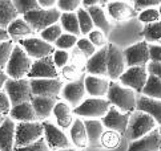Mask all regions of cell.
Wrapping results in <instances>:
<instances>
[{"instance_id":"1","label":"cell","mask_w":161,"mask_h":151,"mask_svg":"<svg viewBox=\"0 0 161 151\" xmlns=\"http://www.w3.org/2000/svg\"><path fill=\"white\" fill-rule=\"evenodd\" d=\"M136 94L132 89L124 88L116 81L109 82V89L107 93V101L119 112L133 113L136 110Z\"/></svg>"},{"instance_id":"2","label":"cell","mask_w":161,"mask_h":151,"mask_svg":"<svg viewBox=\"0 0 161 151\" xmlns=\"http://www.w3.org/2000/svg\"><path fill=\"white\" fill-rule=\"evenodd\" d=\"M154 129H156V122H154V119L151 115L135 110L129 117V122H128V126H126L124 135L130 142H133L136 139L145 137Z\"/></svg>"},{"instance_id":"3","label":"cell","mask_w":161,"mask_h":151,"mask_svg":"<svg viewBox=\"0 0 161 151\" xmlns=\"http://www.w3.org/2000/svg\"><path fill=\"white\" fill-rule=\"evenodd\" d=\"M32 66V59L27 56V53L23 50L18 44H15L11 57L5 66V74L11 80H21L27 78V74L30 73V69Z\"/></svg>"},{"instance_id":"4","label":"cell","mask_w":161,"mask_h":151,"mask_svg":"<svg viewBox=\"0 0 161 151\" xmlns=\"http://www.w3.org/2000/svg\"><path fill=\"white\" fill-rule=\"evenodd\" d=\"M60 16L61 12L57 8H52V9L37 8L35 11L25 13L23 16V19L35 32H42L47 29L48 27L57 24V21L60 20Z\"/></svg>"},{"instance_id":"5","label":"cell","mask_w":161,"mask_h":151,"mask_svg":"<svg viewBox=\"0 0 161 151\" xmlns=\"http://www.w3.org/2000/svg\"><path fill=\"white\" fill-rule=\"evenodd\" d=\"M44 137L42 122H20L15 130V147L30 146Z\"/></svg>"},{"instance_id":"6","label":"cell","mask_w":161,"mask_h":151,"mask_svg":"<svg viewBox=\"0 0 161 151\" xmlns=\"http://www.w3.org/2000/svg\"><path fill=\"white\" fill-rule=\"evenodd\" d=\"M4 91L8 96L11 107L24 102H31L33 97L31 91V84L28 78H21V80L8 78L4 85Z\"/></svg>"},{"instance_id":"7","label":"cell","mask_w":161,"mask_h":151,"mask_svg":"<svg viewBox=\"0 0 161 151\" xmlns=\"http://www.w3.org/2000/svg\"><path fill=\"white\" fill-rule=\"evenodd\" d=\"M111 103H109L105 98H87L84 100L77 107L73 109V112L79 117H87L88 119H97L103 118L111 109Z\"/></svg>"},{"instance_id":"8","label":"cell","mask_w":161,"mask_h":151,"mask_svg":"<svg viewBox=\"0 0 161 151\" xmlns=\"http://www.w3.org/2000/svg\"><path fill=\"white\" fill-rule=\"evenodd\" d=\"M18 45L27 53L30 59L33 60H42L44 57L52 56L55 48L53 45L45 43L44 40L37 37H30V39H21L18 41Z\"/></svg>"},{"instance_id":"9","label":"cell","mask_w":161,"mask_h":151,"mask_svg":"<svg viewBox=\"0 0 161 151\" xmlns=\"http://www.w3.org/2000/svg\"><path fill=\"white\" fill-rule=\"evenodd\" d=\"M28 80H59V70L55 66L52 56L44 57L42 60L32 62L30 73L27 74Z\"/></svg>"},{"instance_id":"10","label":"cell","mask_w":161,"mask_h":151,"mask_svg":"<svg viewBox=\"0 0 161 151\" xmlns=\"http://www.w3.org/2000/svg\"><path fill=\"white\" fill-rule=\"evenodd\" d=\"M147 80H148V72L145 66H135L125 69V72L119 78L121 86L139 93L142 91V88L145 85Z\"/></svg>"},{"instance_id":"11","label":"cell","mask_w":161,"mask_h":151,"mask_svg":"<svg viewBox=\"0 0 161 151\" xmlns=\"http://www.w3.org/2000/svg\"><path fill=\"white\" fill-rule=\"evenodd\" d=\"M125 60L123 50L114 44H108V56H107V73L112 81L120 78L125 72Z\"/></svg>"},{"instance_id":"12","label":"cell","mask_w":161,"mask_h":151,"mask_svg":"<svg viewBox=\"0 0 161 151\" xmlns=\"http://www.w3.org/2000/svg\"><path fill=\"white\" fill-rule=\"evenodd\" d=\"M125 65L128 68L135 66H147L149 62V49L147 41H140L135 45L128 46L125 50H123Z\"/></svg>"},{"instance_id":"13","label":"cell","mask_w":161,"mask_h":151,"mask_svg":"<svg viewBox=\"0 0 161 151\" xmlns=\"http://www.w3.org/2000/svg\"><path fill=\"white\" fill-rule=\"evenodd\" d=\"M43 127H44V139L47 142V146L49 150H65L69 148V139L63 133L59 127L51 123L48 121H43Z\"/></svg>"},{"instance_id":"14","label":"cell","mask_w":161,"mask_h":151,"mask_svg":"<svg viewBox=\"0 0 161 151\" xmlns=\"http://www.w3.org/2000/svg\"><path fill=\"white\" fill-rule=\"evenodd\" d=\"M33 97L57 98L63 89V81L59 80H30Z\"/></svg>"},{"instance_id":"15","label":"cell","mask_w":161,"mask_h":151,"mask_svg":"<svg viewBox=\"0 0 161 151\" xmlns=\"http://www.w3.org/2000/svg\"><path fill=\"white\" fill-rule=\"evenodd\" d=\"M130 114L132 113H121L114 106H111V109L108 110V113L101 118V123L104 127H107L108 130L123 135V134H125Z\"/></svg>"},{"instance_id":"16","label":"cell","mask_w":161,"mask_h":151,"mask_svg":"<svg viewBox=\"0 0 161 151\" xmlns=\"http://www.w3.org/2000/svg\"><path fill=\"white\" fill-rule=\"evenodd\" d=\"M84 77L85 76L73 81V82H68L67 85H63V89H61L63 98L75 107H77L81 103L85 93H87L85 91V85H84Z\"/></svg>"},{"instance_id":"17","label":"cell","mask_w":161,"mask_h":151,"mask_svg":"<svg viewBox=\"0 0 161 151\" xmlns=\"http://www.w3.org/2000/svg\"><path fill=\"white\" fill-rule=\"evenodd\" d=\"M107 56H108V45L97 49L96 53L89 57L85 65V70L91 76H97V77H104L108 76L107 73Z\"/></svg>"},{"instance_id":"18","label":"cell","mask_w":161,"mask_h":151,"mask_svg":"<svg viewBox=\"0 0 161 151\" xmlns=\"http://www.w3.org/2000/svg\"><path fill=\"white\" fill-rule=\"evenodd\" d=\"M84 85H85V91L92 98L107 97V93L109 89V81L107 78L87 74L84 77Z\"/></svg>"},{"instance_id":"19","label":"cell","mask_w":161,"mask_h":151,"mask_svg":"<svg viewBox=\"0 0 161 151\" xmlns=\"http://www.w3.org/2000/svg\"><path fill=\"white\" fill-rule=\"evenodd\" d=\"M136 110L142 112L154 119L156 125H160L161 127V101L148 98L145 96H140L136 100Z\"/></svg>"},{"instance_id":"20","label":"cell","mask_w":161,"mask_h":151,"mask_svg":"<svg viewBox=\"0 0 161 151\" xmlns=\"http://www.w3.org/2000/svg\"><path fill=\"white\" fill-rule=\"evenodd\" d=\"M128 151H160V133L154 129L145 137L130 142Z\"/></svg>"},{"instance_id":"21","label":"cell","mask_w":161,"mask_h":151,"mask_svg":"<svg viewBox=\"0 0 161 151\" xmlns=\"http://www.w3.org/2000/svg\"><path fill=\"white\" fill-rule=\"evenodd\" d=\"M15 121L5 117L0 126V151H14L15 147Z\"/></svg>"},{"instance_id":"22","label":"cell","mask_w":161,"mask_h":151,"mask_svg":"<svg viewBox=\"0 0 161 151\" xmlns=\"http://www.w3.org/2000/svg\"><path fill=\"white\" fill-rule=\"evenodd\" d=\"M107 8H108V12L111 15V17H113L117 21L129 20L132 17H135L137 13L135 8L125 2H108Z\"/></svg>"},{"instance_id":"23","label":"cell","mask_w":161,"mask_h":151,"mask_svg":"<svg viewBox=\"0 0 161 151\" xmlns=\"http://www.w3.org/2000/svg\"><path fill=\"white\" fill-rule=\"evenodd\" d=\"M9 117L12 121L19 122H39V118L33 110L31 102H24L20 105L12 106L9 110Z\"/></svg>"},{"instance_id":"24","label":"cell","mask_w":161,"mask_h":151,"mask_svg":"<svg viewBox=\"0 0 161 151\" xmlns=\"http://www.w3.org/2000/svg\"><path fill=\"white\" fill-rule=\"evenodd\" d=\"M56 103H57V98H49V97H32L31 100V105L39 119L48 118L51 113L53 112Z\"/></svg>"},{"instance_id":"25","label":"cell","mask_w":161,"mask_h":151,"mask_svg":"<svg viewBox=\"0 0 161 151\" xmlns=\"http://www.w3.org/2000/svg\"><path fill=\"white\" fill-rule=\"evenodd\" d=\"M7 33H8V36H9V39L12 40V41L14 40L19 41V40L24 39V37L27 39V36H32V34L35 33V31H33L32 28L27 24L23 17H18V19L14 20L8 25Z\"/></svg>"},{"instance_id":"26","label":"cell","mask_w":161,"mask_h":151,"mask_svg":"<svg viewBox=\"0 0 161 151\" xmlns=\"http://www.w3.org/2000/svg\"><path fill=\"white\" fill-rule=\"evenodd\" d=\"M88 137V144L97 147L101 144V137L104 134V126L99 119H87L83 121Z\"/></svg>"},{"instance_id":"27","label":"cell","mask_w":161,"mask_h":151,"mask_svg":"<svg viewBox=\"0 0 161 151\" xmlns=\"http://www.w3.org/2000/svg\"><path fill=\"white\" fill-rule=\"evenodd\" d=\"M71 141L76 147L79 148H84L88 146V137H87V131H85V126L84 122L77 118L73 119L72 126H71Z\"/></svg>"},{"instance_id":"28","label":"cell","mask_w":161,"mask_h":151,"mask_svg":"<svg viewBox=\"0 0 161 151\" xmlns=\"http://www.w3.org/2000/svg\"><path fill=\"white\" fill-rule=\"evenodd\" d=\"M52 113L57 121V125H59L61 129H68V127L72 126V122H73L72 110L67 102H57L53 107Z\"/></svg>"},{"instance_id":"29","label":"cell","mask_w":161,"mask_h":151,"mask_svg":"<svg viewBox=\"0 0 161 151\" xmlns=\"http://www.w3.org/2000/svg\"><path fill=\"white\" fill-rule=\"evenodd\" d=\"M87 11L92 19V23H93V27L99 28V31H101L107 37L111 33V24H109L103 7H91Z\"/></svg>"},{"instance_id":"30","label":"cell","mask_w":161,"mask_h":151,"mask_svg":"<svg viewBox=\"0 0 161 151\" xmlns=\"http://www.w3.org/2000/svg\"><path fill=\"white\" fill-rule=\"evenodd\" d=\"M19 17L11 0H0V28L7 29L8 25Z\"/></svg>"},{"instance_id":"31","label":"cell","mask_w":161,"mask_h":151,"mask_svg":"<svg viewBox=\"0 0 161 151\" xmlns=\"http://www.w3.org/2000/svg\"><path fill=\"white\" fill-rule=\"evenodd\" d=\"M60 23H61V25H60L61 29H64L65 33L72 34V36H76V37H79L80 34H81L80 33L76 12H73V13H61Z\"/></svg>"},{"instance_id":"32","label":"cell","mask_w":161,"mask_h":151,"mask_svg":"<svg viewBox=\"0 0 161 151\" xmlns=\"http://www.w3.org/2000/svg\"><path fill=\"white\" fill-rule=\"evenodd\" d=\"M141 96H145L148 98L161 101V80H158L154 76L148 74V80L142 88Z\"/></svg>"},{"instance_id":"33","label":"cell","mask_w":161,"mask_h":151,"mask_svg":"<svg viewBox=\"0 0 161 151\" xmlns=\"http://www.w3.org/2000/svg\"><path fill=\"white\" fill-rule=\"evenodd\" d=\"M76 15H77L80 33L84 34V36H87V34H89L92 31H93V23H92V19L88 13V11L83 7H80L76 11Z\"/></svg>"},{"instance_id":"34","label":"cell","mask_w":161,"mask_h":151,"mask_svg":"<svg viewBox=\"0 0 161 151\" xmlns=\"http://www.w3.org/2000/svg\"><path fill=\"white\" fill-rule=\"evenodd\" d=\"M142 36L145 39V41L148 43H154L161 40V20L152 23V24H147L145 28L142 31Z\"/></svg>"},{"instance_id":"35","label":"cell","mask_w":161,"mask_h":151,"mask_svg":"<svg viewBox=\"0 0 161 151\" xmlns=\"http://www.w3.org/2000/svg\"><path fill=\"white\" fill-rule=\"evenodd\" d=\"M61 34H63L61 27L59 24H53V25L48 27L47 29L40 32V37H42V40H44L45 43L52 45V44H55L57 41V39H59Z\"/></svg>"},{"instance_id":"36","label":"cell","mask_w":161,"mask_h":151,"mask_svg":"<svg viewBox=\"0 0 161 151\" xmlns=\"http://www.w3.org/2000/svg\"><path fill=\"white\" fill-rule=\"evenodd\" d=\"M14 7L16 9V12H18V15H23V16L28 12H31V11L40 8L37 0H15Z\"/></svg>"},{"instance_id":"37","label":"cell","mask_w":161,"mask_h":151,"mask_svg":"<svg viewBox=\"0 0 161 151\" xmlns=\"http://www.w3.org/2000/svg\"><path fill=\"white\" fill-rule=\"evenodd\" d=\"M14 46L15 45H14L12 40L0 43V70H3V69L7 66V62L11 57V53H12Z\"/></svg>"},{"instance_id":"38","label":"cell","mask_w":161,"mask_h":151,"mask_svg":"<svg viewBox=\"0 0 161 151\" xmlns=\"http://www.w3.org/2000/svg\"><path fill=\"white\" fill-rule=\"evenodd\" d=\"M77 41H79V39L76 36H72V34H68V33H63L61 36L57 39L55 45L60 50H65V49H72L73 46H76Z\"/></svg>"},{"instance_id":"39","label":"cell","mask_w":161,"mask_h":151,"mask_svg":"<svg viewBox=\"0 0 161 151\" xmlns=\"http://www.w3.org/2000/svg\"><path fill=\"white\" fill-rule=\"evenodd\" d=\"M101 144L107 148H116L120 144V134L114 131H107L101 137Z\"/></svg>"},{"instance_id":"40","label":"cell","mask_w":161,"mask_h":151,"mask_svg":"<svg viewBox=\"0 0 161 151\" xmlns=\"http://www.w3.org/2000/svg\"><path fill=\"white\" fill-rule=\"evenodd\" d=\"M57 9L63 11V13H73L75 11H77L81 5L80 0H59L57 2Z\"/></svg>"},{"instance_id":"41","label":"cell","mask_w":161,"mask_h":151,"mask_svg":"<svg viewBox=\"0 0 161 151\" xmlns=\"http://www.w3.org/2000/svg\"><path fill=\"white\" fill-rule=\"evenodd\" d=\"M161 19L160 13H158V9L156 8H149L145 11H141L139 13V20L145 23V24H152V23H156Z\"/></svg>"},{"instance_id":"42","label":"cell","mask_w":161,"mask_h":151,"mask_svg":"<svg viewBox=\"0 0 161 151\" xmlns=\"http://www.w3.org/2000/svg\"><path fill=\"white\" fill-rule=\"evenodd\" d=\"M76 46H77V49L81 52L85 57H87V59L92 57L97 50V48L89 41L88 39H80L77 41V44H76Z\"/></svg>"},{"instance_id":"43","label":"cell","mask_w":161,"mask_h":151,"mask_svg":"<svg viewBox=\"0 0 161 151\" xmlns=\"http://www.w3.org/2000/svg\"><path fill=\"white\" fill-rule=\"evenodd\" d=\"M69 59H71V56L69 53H68L67 50H60V49H57L53 52V55H52V60H53V64H55V66L59 69V68H64L68 65V62H69Z\"/></svg>"},{"instance_id":"44","label":"cell","mask_w":161,"mask_h":151,"mask_svg":"<svg viewBox=\"0 0 161 151\" xmlns=\"http://www.w3.org/2000/svg\"><path fill=\"white\" fill-rule=\"evenodd\" d=\"M61 72H63V77H64L65 80H68V81H71V82H73V81H76V80H79L80 77L84 76V73L81 70H79V69L75 65H72V64L64 66Z\"/></svg>"},{"instance_id":"45","label":"cell","mask_w":161,"mask_h":151,"mask_svg":"<svg viewBox=\"0 0 161 151\" xmlns=\"http://www.w3.org/2000/svg\"><path fill=\"white\" fill-rule=\"evenodd\" d=\"M71 60H72V65L76 66L79 70H81V72L85 70V65H87L88 59H87V57H85L77 48L73 50V53H72V56H71L69 61H71Z\"/></svg>"},{"instance_id":"46","label":"cell","mask_w":161,"mask_h":151,"mask_svg":"<svg viewBox=\"0 0 161 151\" xmlns=\"http://www.w3.org/2000/svg\"><path fill=\"white\" fill-rule=\"evenodd\" d=\"M14 151H51V150L47 146V142H45V139L43 137L42 139H39L37 142H35L33 144H30V146L14 147Z\"/></svg>"},{"instance_id":"47","label":"cell","mask_w":161,"mask_h":151,"mask_svg":"<svg viewBox=\"0 0 161 151\" xmlns=\"http://www.w3.org/2000/svg\"><path fill=\"white\" fill-rule=\"evenodd\" d=\"M89 41L93 44L96 48H103V46L107 45V37L104 36V33L99 29H93L91 33H89Z\"/></svg>"},{"instance_id":"48","label":"cell","mask_w":161,"mask_h":151,"mask_svg":"<svg viewBox=\"0 0 161 151\" xmlns=\"http://www.w3.org/2000/svg\"><path fill=\"white\" fill-rule=\"evenodd\" d=\"M161 0H136L133 2V8L136 12H141L149 8H153L154 5H160Z\"/></svg>"},{"instance_id":"49","label":"cell","mask_w":161,"mask_h":151,"mask_svg":"<svg viewBox=\"0 0 161 151\" xmlns=\"http://www.w3.org/2000/svg\"><path fill=\"white\" fill-rule=\"evenodd\" d=\"M9 110H11V102L8 100V96L5 94V91H0V114L7 117L9 114Z\"/></svg>"},{"instance_id":"50","label":"cell","mask_w":161,"mask_h":151,"mask_svg":"<svg viewBox=\"0 0 161 151\" xmlns=\"http://www.w3.org/2000/svg\"><path fill=\"white\" fill-rule=\"evenodd\" d=\"M149 49V61L161 62V45H148Z\"/></svg>"},{"instance_id":"51","label":"cell","mask_w":161,"mask_h":151,"mask_svg":"<svg viewBox=\"0 0 161 151\" xmlns=\"http://www.w3.org/2000/svg\"><path fill=\"white\" fill-rule=\"evenodd\" d=\"M145 68H147L148 74L154 76V77L161 80V62H151L149 61Z\"/></svg>"},{"instance_id":"52","label":"cell","mask_w":161,"mask_h":151,"mask_svg":"<svg viewBox=\"0 0 161 151\" xmlns=\"http://www.w3.org/2000/svg\"><path fill=\"white\" fill-rule=\"evenodd\" d=\"M108 2L107 0H83L81 2V5L83 8L88 9L91 7H101V5H107Z\"/></svg>"},{"instance_id":"53","label":"cell","mask_w":161,"mask_h":151,"mask_svg":"<svg viewBox=\"0 0 161 151\" xmlns=\"http://www.w3.org/2000/svg\"><path fill=\"white\" fill-rule=\"evenodd\" d=\"M39 3V7L43 8V9H52V8H56L55 5L57 4L56 0H37Z\"/></svg>"},{"instance_id":"54","label":"cell","mask_w":161,"mask_h":151,"mask_svg":"<svg viewBox=\"0 0 161 151\" xmlns=\"http://www.w3.org/2000/svg\"><path fill=\"white\" fill-rule=\"evenodd\" d=\"M7 80H8V76L5 74V72L0 70V91L4 89V85H5V82H7Z\"/></svg>"},{"instance_id":"55","label":"cell","mask_w":161,"mask_h":151,"mask_svg":"<svg viewBox=\"0 0 161 151\" xmlns=\"http://www.w3.org/2000/svg\"><path fill=\"white\" fill-rule=\"evenodd\" d=\"M9 36H8V33H7V29H2L0 28V43H3V41H8Z\"/></svg>"},{"instance_id":"56","label":"cell","mask_w":161,"mask_h":151,"mask_svg":"<svg viewBox=\"0 0 161 151\" xmlns=\"http://www.w3.org/2000/svg\"><path fill=\"white\" fill-rule=\"evenodd\" d=\"M4 119H5V117H4V115H2V114H0V126H2V123L4 122Z\"/></svg>"},{"instance_id":"57","label":"cell","mask_w":161,"mask_h":151,"mask_svg":"<svg viewBox=\"0 0 161 151\" xmlns=\"http://www.w3.org/2000/svg\"><path fill=\"white\" fill-rule=\"evenodd\" d=\"M158 133H160V151H161V127L158 129Z\"/></svg>"},{"instance_id":"58","label":"cell","mask_w":161,"mask_h":151,"mask_svg":"<svg viewBox=\"0 0 161 151\" xmlns=\"http://www.w3.org/2000/svg\"><path fill=\"white\" fill-rule=\"evenodd\" d=\"M57 151H75V150H72V148H65V150H57Z\"/></svg>"},{"instance_id":"59","label":"cell","mask_w":161,"mask_h":151,"mask_svg":"<svg viewBox=\"0 0 161 151\" xmlns=\"http://www.w3.org/2000/svg\"><path fill=\"white\" fill-rule=\"evenodd\" d=\"M158 13H160V17H161V4H160V7H158Z\"/></svg>"},{"instance_id":"60","label":"cell","mask_w":161,"mask_h":151,"mask_svg":"<svg viewBox=\"0 0 161 151\" xmlns=\"http://www.w3.org/2000/svg\"><path fill=\"white\" fill-rule=\"evenodd\" d=\"M160 43H161V40H160Z\"/></svg>"}]
</instances>
